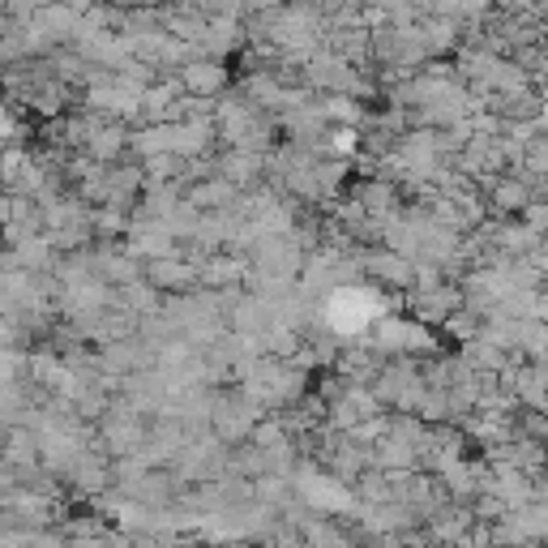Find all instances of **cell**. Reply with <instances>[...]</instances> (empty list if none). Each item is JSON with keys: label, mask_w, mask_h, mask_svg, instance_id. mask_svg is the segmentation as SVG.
<instances>
[{"label": "cell", "mask_w": 548, "mask_h": 548, "mask_svg": "<svg viewBox=\"0 0 548 548\" xmlns=\"http://www.w3.org/2000/svg\"><path fill=\"white\" fill-rule=\"evenodd\" d=\"M527 172L548 176V137H531L527 142Z\"/></svg>", "instance_id": "obj_1"}]
</instances>
